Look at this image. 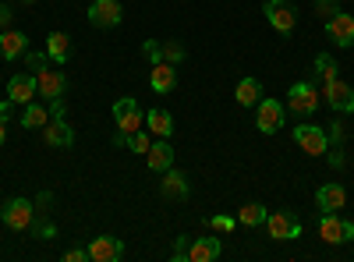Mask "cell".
Here are the masks:
<instances>
[{"instance_id": "1", "label": "cell", "mask_w": 354, "mask_h": 262, "mask_svg": "<svg viewBox=\"0 0 354 262\" xmlns=\"http://www.w3.org/2000/svg\"><path fill=\"white\" fill-rule=\"evenodd\" d=\"M319 89L312 82H298V85H290V93H287V110L290 113H298V118H312V113L319 110Z\"/></svg>"}, {"instance_id": "28", "label": "cell", "mask_w": 354, "mask_h": 262, "mask_svg": "<svg viewBox=\"0 0 354 262\" xmlns=\"http://www.w3.org/2000/svg\"><path fill=\"white\" fill-rule=\"evenodd\" d=\"M160 61H167V64H181L185 61V46L177 43V39H167V43H160Z\"/></svg>"}, {"instance_id": "15", "label": "cell", "mask_w": 354, "mask_h": 262, "mask_svg": "<svg viewBox=\"0 0 354 262\" xmlns=\"http://www.w3.org/2000/svg\"><path fill=\"white\" fill-rule=\"evenodd\" d=\"M149 85H153V93H160V96L174 93V89H177V68L167 64V61H156V64L149 68Z\"/></svg>"}, {"instance_id": "13", "label": "cell", "mask_w": 354, "mask_h": 262, "mask_svg": "<svg viewBox=\"0 0 354 262\" xmlns=\"http://www.w3.org/2000/svg\"><path fill=\"white\" fill-rule=\"evenodd\" d=\"M64 89H68L64 71H57V68H43V71H36V93H39L43 100H57V96H64Z\"/></svg>"}, {"instance_id": "18", "label": "cell", "mask_w": 354, "mask_h": 262, "mask_svg": "<svg viewBox=\"0 0 354 262\" xmlns=\"http://www.w3.org/2000/svg\"><path fill=\"white\" fill-rule=\"evenodd\" d=\"M25 50H28V36L21 28H4V32H0V57H4V61H18Z\"/></svg>"}, {"instance_id": "38", "label": "cell", "mask_w": 354, "mask_h": 262, "mask_svg": "<svg viewBox=\"0 0 354 262\" xmlns=\"http://www.w3.org/2000/svg\"><path fill=\"white\" fill-rule=\"evenodd\" d=\"M11 18H15V11H11L8 4H0V32H4V28H11Z\"/></svg>"}, {"instance_id": "35", "label": "cell", "mask_w": 354, "mask_h": 262, "mask_svg": "<svg viewBox=\"0 0 354 262\" xmlns=\"http://www.w3.org/2000/svg\"><path fill=\"white\" fill-rule=\"evenodd\" d=\"M209 227L216 230V234H227V230H234V216H213Z\"/></svg>"}, {"instance_id": "43", "label": "cell", "mask_w": 354, "mask_h": 262, "mask_svg": "<svg viewBox=\"0 0 354 262\" xmlns=\"http://www.w3.org/2000/svg\"><path fill=\"white\" fill-rule=\"evenodd\" d=\"M25 4H32V0H25Z\"/></svg>"}, {"instance_id": "25", "label": "cell", "mask_w": 354, "mask_h": 262, "mask_svg": "<svg viewBox=\"0 0 354 262\" xmlns=\"http://www.w3.org/2000/svg\"><path fill=\"white\" fill-rule=\"evenodd\" d=\"M145 124H149V131H153L156 138H170V135H174V118H170L167 110H149Z\"/></svg>"}, {"instance_id": "24", "label": "cell", "mask_w": 354, "mask_h": 262, "mask_svg": "<svg viewBox=\"0 0 354 262\" xmlns=\"http://www.w3.org/2000/svg\"><path fill=\"white\" fill-rule=\"evenodd\" d=\"M234 96H238L241 106H259V100H262V82H259V78H241V82H238V93H234Z\"/></svg>"}, {"instance_id": "31", "label": "cell", "mask_w": 354, "mask_h": 262, "mask_svg": "<svg viewBox=\"0 0 354 262\" xmlns=\"http://www.w3.org/2000/svg\"><path fill=\"white\" fill-rule=\"evenodd\" d=\"M64 118H68V103H64V96L50 100V121H64Z\"/></svg>"}, {"instance_id": "2", "label": "cell", "mask_w": 354, "mask_h": 262, "mask_svg": "<svg viewBox=\"0 0 354 262\" xmlns=\"http://www.w3.org/2000/svg\"><path fill=\"white\" fill-rule=\"evenodd\" d=\"M113 121H117V131H121V135L142 131L145 113H142L138 100H135V96H121V100H117V103H113Z\"/></svg>"}, {"instance_id": "22", "label": "cell", "mask_w": 354, "mask_h": 262, "mask_svg": "<svg viewBox=\"0 0 354 262\" xmlns=\"http://www.w3.org/2000/svg\"><path fill=\"white\" fill-rule=\"evenodd\" d=\"M46 57H53L57 64H68V57H71V36L68 32H50L46 36Z\"/></svg>"}, {"instance_id": "34", "label": "cell", "mask_w": 354, "mask_h": 262, "mask_svg": "<svg viewBox=\"0 0 354 262\" xmlns=\"http://www.w3.org/2000/svg\"><path fill=\"white\" fill-rule=\"evenodd\" d=\"M142 53L149 57V64H156V61H160V39H145V43H142Z\"/></svg>"}, {"instance_id": "32", "label": "cell", "mask_w": 354, "mask_h": 262, "mask_svg": "<svg viewBox=\"0 0 354 262\" xmlns=\"http://www.w3.org/2000/svg\"><path fill=\"white\" fill-rule=\"evenodd\" d=\"M25 57V68H36V71H43L46 68V50H36V53H21Z\"/></svg>"}, {"instance_id": "36", "label": "cell", "mask_w": 354, "mask_h": 262, "mask_svg": "<svg viewBox=\"0 0 354 262\" xmlns=\"http://www.w3.org/2000/svg\"><path fill=\"white\" fill-rule=\"evenodd\" d=\"M326 135H330V145H340L344 142V124L340 121H330V131Z\"/></svg>"}, {"instance_id": "26", "label": "cell", "mask_w": 354, "mask_h": 262, "mask_svg": "<svg viewBox=\"0 0 354 262\" xmlns=\"http://www.w3.org/2000/svg\"><path fill=\"white\" fill-rule=\"evenodd\" d=\"M266 216H270V209H266L262 202H248V206L238 209V223H241V227H262Z\"/></svg>"}, {"instance_id": "17", "label": "cell", "mask_w": 354, "mask_h": 262, "mask_svg": "<svg viewBox=\"0 0 354 262\" xmlns=\"http://www.w3.org/2000/svg\"><path fill=\"white\" fill-rule=\"evenodd\" d=\"M39 93H36V78L32 75H11V82H8V100L11 103H32Z\"/></svg>"}, {"instance_id": "41", "label": "cell", "mask_w": 354, "mask_h": 262, "mask_svg": "<svg viewBox=\"0 0 354 262\" xmlns=\"http://www.w3.org/2000/svg\"><path fill=\"white\" fill-rule=\"evenodd\" d=\"M8 142V118H0V145Z\"/></svg>"}, {"instance_id": "21", "label": "cell", "mask_w": 354, "mask_h": 262, "mask_svg": "<svg viewBox=\"0 0 354 262\" xmlns=\"http://www.w3.org/2000/svg\"><path fill=\"white\" fill-rule=\"evenodd\" d=\"M145 160H149V170H156V174L170 170V167H174V149H170V142H167V138L153 142L149 153H145Z\"/></svg>"}, {"instance_id": "14", "label": "cell", "mask_w": 354, "mask_h": 262, "mask_svg": "<svg viewBox=\"0 0 354 262\" xmlns=\"http://www.w3.org/2000/svg\"><path fill=\"white\" fill-rule=\"evenodd\" d=\"M121 255H124L121 238L103 234V238H93V245H88V259L93 262H121Z\"/></svg>"}, {"instance_id": "33", "label": "cell", "mask_w": 354, "mask_h": 262, "mask_svg": "<svg viewBox=\"0 0 354 262\" xmlns=\"http://www.w3.org/2000/svg\"><path fill=\"white\" fill-rule=\"evenodd\" d=\"M337 11H340L337 0H315V15H319V18H330V15H337Z\"/></svg>"}, {"instance_id": "16", "label": "cell", "mask_w": 354, "mask_h": 262, "mask_svg": "<svg viewBox=\"0 0 354 262\" xmlns=\"http://www.w3.org/2000/svg\"><path fill=\"white\" fill-rule=\"evenodd\" d=\"M43 142L50 145V149H71L75 145V128L68 121H50L43 128Z\"/></svg>"}, {"instance_id": "29", "label": "cell", "mask_w": 354, "mask_h": 262, "mask_svg": "<svg viewBox=\"0 0 354 262\" xmlns=\"http://www.w3.org/2000/svg\"><path fill=\"white\" fill-rule=\"evenodd\" d=\"M188 248H192V238H188V234H177L170 259H174V262H185V259H188Z\"/></svg>"}, {"instance_id": "37", "label": "cell", "mask_w": 354, "mask_h": 262, "mask_svg": "<svg viewBox=\"0 0 354 262\" xmlns=\"http://www.w3.org/2000/svg\"><path fill=\"white\" fill-rule=\"evenodd\" d=\"M88 259V248H71V252H64V262H85Z\"/></svg>"}, {"instance_id": "10", "label": "cell", "mask_w": 354, "mask_h": 262, "mask_svg": "<svg viewBox=\"0 0 354 262\" xmlns=\"http://www.w3.org/2000/svg\"><path fill=\"white\" fill-rule=\"evenodd\" d=\"M322 96H326L330 110H337V113H354V89H351L344 78L322 85Z\"/></svg>"}, {"instance_id": "39", "label": "cell", "mask_w": 354, "mask_h": 262, "mask_svg": "<svg viewBox=\"0 0 354 262\" xmlns=\"http://www.w3.org/2000/svg\"><path fill=\"white\" fill-rule=\"evenodd\" d=\"M36 234H39L43 241H50V238L57 234V227H53V223H39V227H36Z\"/></svg>"}, {"instance_id": "19", "label": "cell", "mask_w": 354, "mask_h": 262, "mask_svg": "<svg viewBox=\"0 0 354 262\" xmlns=\"http://www.w3.org/2000/svg\"><path fill=\"white\" fill-rule=\"evenodd\" d=\"M220 252H223L220 238H195L188 248V262H213L220 259Z\"/></svg>"}, {"instance_id": "12", "label": "cell", "mask_w": 354, "mask_h": 262, "mask_svg": "<svg viewBox=\"0 0 354 262\" xmlns=\"http://www.w3.org/2000/svg\"><path fill=\"white\" fill-rule=\"evenodd\" d=\"M315 206H319L322 213H340V209L347 206V188L337 185V181L319 185V191H315Z\"/></svg>"}, {"instance_id": "8", "label": "cell", "mask_w": 354, "mask_h": 262, "mask_svg": "<svg viewBox=\"0 0 354 262\" xmlns=\"http://www.w3.org/2000/svg\"><path fill=\"white\" fill-rule=\"evenodd\" d=\"M266 230H270L273 241H294L301 234V223H298V216H294L290 209H280V213L266 216Z\"/></svg>"}, {"instance_id": "23", "label": "cell", "mask_w": 354, "mask_h": 262, "mask_svg": "<svg viewBox=\"0 0 354 262\" xmlns=\"http://www.w3.org/2000/svg\"><path fill=\"white\" fill-rule=\"evenodd\" d=\"M46 124H50V110H46L43 103H36V100H32V103H25L21 128H28V131H36V128H39V131H43Z\"/></svg>"}, {"instance_id": "9", "label": "cell", "mask_w": 354, "mask_h": 262, "mask_svg": "<svg viewBox=\"0 0 354 262\" xmlns=\"http://www.w3.org/2000/svg\"><path fill=\"white\" fill-rule=\"evenodd\" d=\"M85 15H88V25H96V28H113V25H121L124 8H121V0H93V8H88Z\"/></svg>"}, {"instance_id": "30", "label": "cell", "mask_w": 354, "mask_h": 262, "mask_svg": "<svg viewBox=\"0 0 354 262\" xmlns=\"http://www.w3.org/2000/svg\"><path fill=\"white\" fill-rule=\"evenodd\" d=\"M149 135H145V131H135V135H128V149L131 153H149Z\"/></svg>"}, {"instance_id": "40", "label": "cell", "mask_w": 354, "mask_h": 262, "mask_svg": "<svg viewBox=\"0 0 354 262\" xmlns=\"http://www.w3.org/2000/svg\"><path fill=\"white\" fill-rule=\"evenodd\" d=\"M330 163H333V167H337V170H340V167H344V156H340V149H337V145H333V153H330Z\"/></svg>"}, {"instance_id": "11", "label": "cell", "mask_w": 354, "mask_h": 262, "mask_svg": "<svg viewBox=\"0 0 354 262\" xmlns=\"http://www.w3.org/2000/svg\"><path fill=\"white\" fill-rule=\"evenodd\" d=\"M326 36L337 43V46H354V18L347 15V11H337V15H330L326 18Z\"/></svg>"}, {"instance_id": "5", "label": "cell", "mask_w": 354, "mask_h": 262, "mask_svg": "<svg viewBox=\"0 0 354 262\" xmlns=\"http://www.w3.org/2000/svg\"><path fill=\"white\" fill-rule=\"evenodd\" d=\"M319 238L326 241V245L354 241V223L351 220H340V213H322L319 216Z\"/></svg>"}, {"instance_id": "4", "label": "cell", "mask_w": 354, "mask_h": 262, "mask_svg": "<svg viewBox=\"0 0 354 262\" xmlns=\"http://www.w3.org/2000/svg\"><path fill=\"white\" fill-rule=\"evenodd\" d=\"M287 124V106L280 100H259V113H255V128L262 135H277Z\"/></svg>"}, {"instance_id": "20", "label": "cell", "mask_w": 354, "mask_h": 262, "mask_svg": "<svg viewBox=\"0 0 354 262\" xmlns=\"http://www.w3.org/2000/svg\"><path fill=\"white\" fill-rule=\"evenodd\" d=\"M160 191L163 198H188V178L181 170H163V181H160Z\"/></svg>"}, {"instance_id": "27", "label": "cell", "mask_w": 354, "mask_h": 262, "mask_svg": "<svg viewBox=\"0 0 354 262\" xmlns=\"http://www.w3.org/2000/svg\"><path fill=\"white\" fill-rule=\"evenodd\" d=\"M315 75H319L322 85H330V82L340 78V75H337V61H333L330 53H319V57H315Z\"/></svg>"}, {"instance_id": "6", "label": "cell", "mask_w": 354, "mask_h": 262, "mask_svg": "<svg viewBox=\"0 0 354 262\" xmlns=\"http://www.w3.org/2000/svg\"><path fill=\"white\" fill-rule=\"evenodd\" d=\"M294 142H298L301 153H308V156L330 153V135L322 131L319 124H298V128H294Z\"/></svg>"}, {"instance_id": "7", "label": "cell", "mask_w": 354, "mask_h": 262, "mask_svg": "<svg viewBox=\"0 0 354 262\" xmlns=\"http://www.w3.org/2000/svg\"><path fill=\"white\" fill-rule=\"evenodd\" d=\"M262 11H266V21H270L277 32H283V36L298 25V8H294L290 0H266Z\"/></svg>"}, {"instance_id": "3", "label": "cell", "mask_w": 354, "mask_h": 262, "mask_svg": "<svg viewBox=\"0 0 354 262\" xmlns=\"http://www.w3.org/2000/svg\"><path fill=\"white\" fill-rule=\"evenodd\" d=\"M0 220H4L8 230H28L36 220V206L28 198H8L4 209H0Z\"/></svg>"}, {"instance_id": "42", "label": "cell", "mask_w": 354, "mask_h": 262, "mask_svg": "<svg viewBox=\"0 0 354 262\" xmlns=\"http://www.w3.org/2000/svg\"><path fill=\"white\" fill-rule=\"evenodd\" d=\"M11 106H15L11 100H4V103H0V118H11Z\"/></svg>"}]
</instances>
